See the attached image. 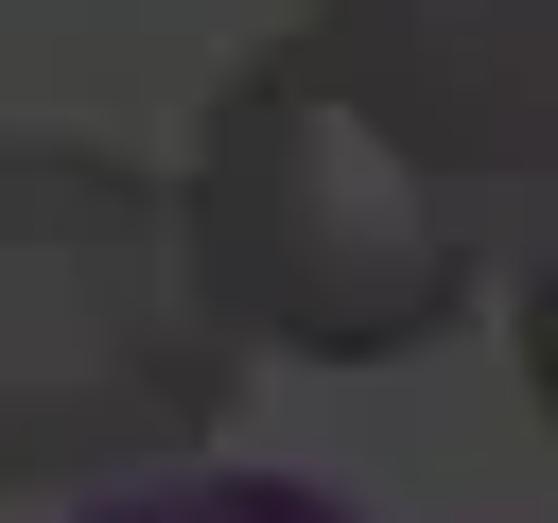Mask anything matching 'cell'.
<instances>
[{"instance_id": "1", "label": "cell", "mask_w": 558, "mask_h": 523, "mask_svg": "<svg viewBox=\"0 0 558 523\" xmlns=\"http://www.w3.org/2000/svg\"><path fill=\"white\" fill-rule=\"evenodd\" d=\"M244 349L192 296V209L105 139H0V488L87 506L209 453Z\"/></svg>"}, {"instance_id": "5", "label": "cell", "mask_w": 558, "mask_h": 523, "mask_svg": "<svg viewBox=\"0 0 558 523\" xmlns=\"http://www.w3.org/2000/svg\"><path fill=\"white\" fill-rule=\"evenodd\" d=\"M523 384H541V418H558V244H541V279H523Z\"/></svg>"}, {"instance_id": "3", "label": "cell", "mask_w": 558, "mask_h": 523, "mask_svg": "<svg viewBox=\"0 0 558 523\" xmlns=\"http://www.w3.org/2000/svg\"><path fill=\"white\" fill-rule=\"evenodd\" d=\"M296 52L436 192H541L558 174V0H314Z\"/></svg>"}, {"instance_id": "4", "label": "cell", "mask_w": 558, "mask_h": 523, "mask_svg": "<svg viewBox=\"0 0 558 523\" xmlns=\"http://www.w3.org/2000/svg\"><path fill=\"white\" fill-rule=\"evenodd\" d=\"M87 523H349L314 488H140V506H87Z\"/></svg>"}, {"instance_id": "2", "label": "cell", "mask_w": 558, "mask_h": 523, "mask_svg": "<svg viewBox=\"0 0 558 523\" xmlns=\"http://www.w3.org/2000/svg\"><path fill=\"white\" fill-rule=\"evenodd\" d=\"M174 209H192V296H209V331H227V349H279V366H401V349H436L453 296H471V209H453L296 35H262V52L209 87Z\"/></svg>"}]
</instances>
